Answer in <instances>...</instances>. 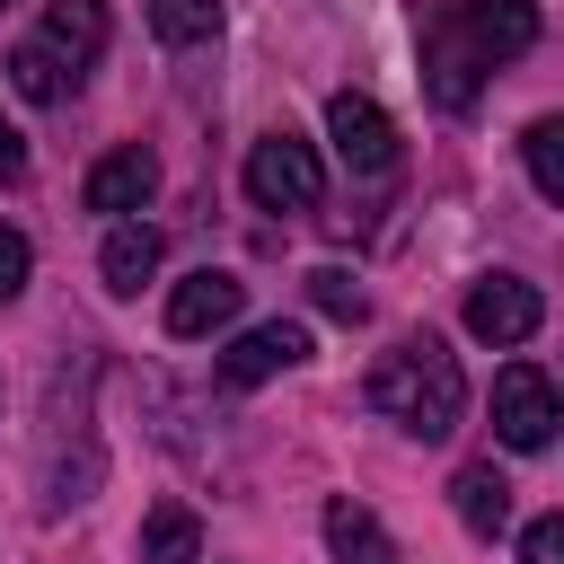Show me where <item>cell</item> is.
<instances>
[{
	"label": "cell",
	"instance_id": "cell-1",
	"mask_svg": "<svg viewBox=\"0 0 564 564\" xmlns=\"http://www.w3.org/2000/svg\"><path fill=\"white\" fill-rule=\"evenodd\" d=\"M361 397H370L397 432H414V441H449L458 414H467V370H458V352H449L441 335H405V344H388V352L370 361Z\"/></svg>",
	"mask_w": 564,
	"mask_h": 564
},
{
	"label": "cell",
	"instance_id": "cell-17",
	"mask_svg": "<svg viewBox=\"0 0 564 564\" xmlns=\"http://www.w3.org/2000/svg\"><path fill=\"white\" fill-rule=\"evenodd\" d=\"M520 159H529L538 194H546V203H564V115H538V123L520 132Z\"/></svg>",
	"mask_w": 564,
	"mask_h": 564
},
{
	"label": "cell",
	"instance_id": "cell-22",
	"mask_svg": "<svg viewBox=\"0 0 564 564\" xmlns=\"http://www.w3.org/2000/svg\"><path fill=\"white\" fill-rule=\"evenodd\" d=\"M26 176V141H18V123L0 115V185H18Z\"/></svg>",
	"mask_w": 564,
	"mask_h": 564
},
{
	"label": "cell",
	"instance_id": "cell-12",
	"mask_svg": "<svg viewBox=\"0 0 564 564\" xmlns=\"http://www.w3.org/2000/svg\"><path fill=\"white\" fill-rule=\"evenodd\" d=\"M97 273H106V291H115V300H132V291L159 273V229H150V220H115V229H106Z\"/></svg>",
	"mask_w": 564,
	"mask_h": 564
},
{
	"label": "cell",
	"instance_id": "cell-15",
	"mask_svg": "<svg viewBox=\"0 0 564 564\" xmlns=\"http://www.w3.org/2000/svg\"><path fill=\"white\" fill-rule=\"evenodd\" d=\"M9 88H18V97H35V106H62V97L79 88V70L35 35V44H18V53H9Z\"/></svg>",
	"mask_w": 564,
	"mask_h": 564
},
{
	"label": "cell",
	"instance_id": "cell-14",
	"mask_svg": "<svg viewBox=\"0 0 564 564\" xmlns=\"http://www.w3.org/2000/svg\"><path fill=\"white\" fill-rule=\"evenodd\" d=\"M449 502H458V520H467L476 538H494V529L511 520V485H502V467H494V458H476V467H458V485H449Z\"/></svg>",
	"mask_w": 564,
	"mask_h": 564
},
{
	"label": "cell",
	"instance_id": "cell-20",
	"mask_svg": "<svg viewBox=\"0 0 564 564\" xmlns=\"http://www.w3.org/2000/svg\"><path fill=\"white\" fill-rule=\"evenodd\" d=\"M26 273H35V247L0 220V300H18V291H26Z\"/></svg>",
	"mask_w": 564,
	"mask_h": 564
},
{
	"label": "cell",
	"instance_id": "cell-21",
	"mask_svg": "<svg viewBox=\"0 0 564 564\" xmlns=\"http://www.w3.org/2000/svg\"><path fill=\"white\" fill-rule=\"evenodd\" d=\"M520 564H564V511H546V520L520 529Z\"/></svg>",
	"mask_w": 564,
	"mask_h": 564
},
{
	"label": "cell",
	"instance_id": "cell-9",
	"mask_svg": "<svg viewBox=\"0 0 564 564\" xmlns=\"http://www.w3.org/2000/svg\"><path fill=\"white\" fill-rule=\"evenodd\" d=\"M423 88H432V106H449V115H467L476 106V88H485V62L449 35V18L432 9V26H423Z\"/></svg>",
	"mask_w": 564,
	"mask_h": 564
},
{
	"label": "cell",
	"instance_id": "cell-6",
	"mask_svg": "<svg viewBox=\"0 0 564 564\" xmlns=\"http://www.w3.org/2000/svg\"><path fill=\"white\" fill-rule=\"evenodd\" d=\"M326 141H335V159L361 167V176L397 167V123H388L361 88H335V97H326Z\"/></svg>",
	"mask_w": 564,
	"mask_h": 564
},
{
	"label": "cell",
	"instance_id": "cell-7",
	"mask_svg": "<svg viewBox=\"0 0 564 564\" xmlns=\"http://www.w3.org/2000/svg\"><path fill=\"white\" fill-rule=\"evenodd\" d=\"M291 361H308V326L264 317V326H247V335L220 352V388H264V379H273V370H291Z\"/></svg>",
	"mask_w": 564,
	"mask_h": 564
},
{
	"label": "cell",
	"instance_id": "cell-13",
	"mask_svg": "<svg viewBox=\"0 0 564 564\" xmlns=\"http://www.w3.org/2000/svg\"><path fill=\"white\" fill-rule=\"evenodd\" d=\"M44 44H53L70 70H88V62L106 53V0H53V9H44Z\"/></svg>",
	"mask_w": 564,
	"mask_h": 564
},
{
	"label": "cell",
	"instance_id": "cell-5",
	"mask_svg": "<svg viewBox=\"0 0 564 564\" xmlns=\"http://www.w3.org/2000/svg\"><path fill=\"white\" fill-rule=\"evenodd\" d=\"M538 326H546L538 282H520V273H485V282H467V335H476V344H529Z\"/></svg>",
	"mask_w": 564,
	"mask_h": 564
},
{
	"label": "cell",
	"instance_id": "cell-10",
	"mask_svg": "<svg viewBox=\"0 0 564 564\" xmlns=\"http://www.w3.org/2000/svg\"><path fill=\"white\" fill-rule=\"evenodd\" d=\"M150 194H159V159H150L141 141H132V150H106V159L88 167V185H79V203H88V212H115V220L141 212Z\"/></svg>",
	"mask_w": 564,
	"mask_h": 564
},
{
	"label": "cell",
	"instance_id": "cell-3",
	"mask_svg": "<svg viewBox=\"0 0 564 564\" xmlns=\"http://www.w3.org/2000/svg\"><path fill=\"white\" fill-rule=\"evenodd\" d=\"M555 423H564L555 379H546L538 361H511V370L494 379V441H502V449H546Z\"/></svg>",
	"mask_w": 564,
	"mask_h": 564
},
{
	"label": "cell",
	"instance_id": "cell-8",
	"mask_svg": "<svg viewBox=\"0 0 564 564\" xmlns=\"http://www.w3.org/2000/svg\"><path fill=\"white\" fill-rule=\"evenodd\" d=\"M238 308H247V282L220 273V264H203V273H185L167 291V335H220Z\"/></svg>",
	"mask_w": 564,
	"mask_h": 564
},
{
	"label": "cell",
	"instance_id": "cell-18",
	"mask_svg": "<svg viewBox=\"0 0 564 564\" xmlns=\"http://www.w3.org/2000/svg\"><path fill=\"white\" fill-rule=\"evenodd\" d=\"M159 44H212L220 35V0H150Z\"/></svg>",
	"mask_w": 564,
	"mask_h": 564
},
{
	"label": "cell",
	"instance_id": "cell-11",
	"mask_svg": "<svg viewBox=\"0 0 564 564\" xmlns=\"http://www.w3.org/2000/svg\"><path fill=\"white\" fill-rule=\"evenodd\" d=\"M326 546H335V564H405V555H397V538L379 529V511H361L352 494H335V502H326Z\"/></svg>",
	"mask_w": 564,
	"mask_h": 564
},
{
	"label": "cell",
	"instance_id": "cell-4",
	"mask_svg": "<svg viewBox=\"0 0 564 564\" xmlns=\"http://www.w3.org/2000/svg\"><path fill=\"white\" fill-rule=\"evenodd\" d=\"M441 18H449V35H458V44H467L485 70L538 44V0H449Z\"/></svg>",
	"mask_w": 564,
	"mask_h": 564
},
{
	"label": "cell",
	"instance_id": "cell-16",
	"mask_svg": "<svg viewBox=\"0 0 564 564\" xmlns=\"http://www.w3.org/2000/svg\"><path fill=\"white\" fill-rule=\"evenodd\" d=\"M194 546H203V529H194L185 502H159L141 520V564H194Z\"/></svg>",
	"mask_w": 564,
	"mask_h": 564
},
{
	"label": "cell",
	"instance_id": "cell-19",
	"mask_svg": "<svg viewBox=\"0 0 564 564\" xmlns=\"http://www.w3.org/2000/svg\"><path fill=\"white\" fill-rule=\"evenodd\" d=\"M308 300H317L326 317H344V326H361V317H370V300L352 291V273H344V264H317V273H308Z\"/></svg>",
	"mask_w": 564,
	"mask_h": 564
},
{
	"label": "cell",
	"instance_id": "cell-2",
	"mask_svg": "<svg viewBox=\"0 0 564 564\" xmlns=\"http://www.w3.org/2000/svg\"><path fill=\"white\" fill-rule=\"evenodd\" d=\"M247 194H256L264 212H308V203L326 194V167H317V150H308L300 132H264V141L247 150Z\"/></svg>",
	"mask_w": 564,
	"mask_h": 564
}]
</instances>
